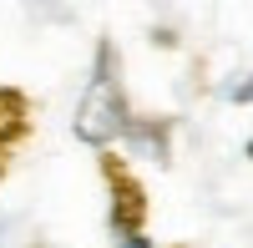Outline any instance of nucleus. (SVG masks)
<instances>
[{
	"mask_svg": "<svg viewBox=\"0 0 253 248\" xmlns=\"http://www.w3.org/2000/svg\"><path fill=\"white\" fill-rule=\"evenodd\" d=\"M122 122H126V107H122V96H117V86H112V76L101 71V76L91 81L86 101H81V112H76V137L101 147V142H112V137L122 132Z\"/></svg>",
	"mask_w": 253,
	"mask_h": 248,
	"instance_id": "1",
	"label": "nucleus"
},
{
	"mask_svg": "<svg viewBox=\"0 0 253 248\" xmlns=\"http://www.w3.org/2000/svg\"><path fill=\"white\" fill-rule=\"evenodd\" d=\"M122 248H152V243H147L137 228H122Z\"/></svg>",
	"mask_w": 253,
	"mask_h": 248,
	"instance_id": "2",
	"label": "nucleus"
},
{
	"mask_svg": "<svg viewBox=\"0 0 253 248\" xmlns=\"http://www.w3.org/2000/svg\"><path fill=\"white\" fill-rule=\"evenodd\" d=\"M228 96H233V101H253V81H238V86L228 91Z\"/></svg>",
	"mask_w": 253,
	"mask_h": 248,
	"instance_id": "3",
	"label": "nucleus"
},
{
	"mask_svg": "<svg viewBox=\"0 0 253 248\" xmlns=\"http://www.w3.org/2000/svg\"><path fill=\"white\" fill-rule=\"evenodd\" d=\"M248 157H253V142H248Z\"/></svg>",
	"mask_w": 253,
	"mask_h": 248,
	"instance_id": "4",
	"label": "nucleus"
}]
</instances>
